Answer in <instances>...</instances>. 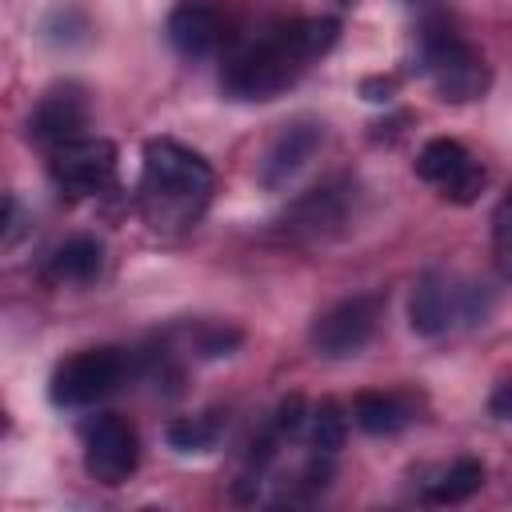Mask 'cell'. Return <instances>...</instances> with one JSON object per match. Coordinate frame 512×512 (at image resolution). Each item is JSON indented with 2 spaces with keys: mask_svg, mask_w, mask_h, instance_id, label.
<instances>
[{
  "mask_svg": "<svg viewBox=\"0 0 512 512\" xmlns=\"http://www.w3.org/2000/svg\"><path fill=\"white\" fill-rule=\"evenodd\" d=\"M336 40H340V24L332 16L284 20L224 60L220 88L232 100H272L284 88H292L308 72V64L332 52Z\"/></svg>",
  "mask_w": 512,
  "mask_h": 512,
  "instance_id": "1",
  "label": "cell"
},
{
  "mask_svg": "<svg viewBox=\"0 0 512 512\" xmlns=\"http://www.w3.org/2000/svg\"><path fill=\"white\" fill-rule=\"evenodd\" d=\"M212 188H216V172L200 152H192L168 136H156L144 144L140 216L152 232H160V236L188 232L204 216Z\"/></svg>",
  "mask_w": 512,
  "mask_h": 512,
  "instance_id": "2",
  "label": "cell"
},
{
  "mask_svg": "<svg viewBox=\"0 0 512 512\" xmlns=\"http://www.w3.org/2000/svg\"><path fill=\"white\" fill-rule=\"evenodd\" d=\"M416 68L440 92V100H452V104L480 100L488 92V80H492L480 48H472L440 16L424 20L420 32H416Z\"/></svg>",
  "mask_w": 512,
  "mask_h": 512,
  "instance_id": "3",
  "label": "cell"
},
{
  "mask_svg": "<svg viewBox=\"0 0 512 512\" xmlns=\"http://www.w3.org/2000/svg\"><path fill=\"white\" fill-rule=\"evenodd\" d=\"M124 376H128V356L120 348H108V344L84 348L56 364L48 380V396L56 408H88L108 392H116Z\"/></svg>",
  "mask_w": 512,
  "mask_h": 512,
  "instance_id": "4",
  "label": "cell"
},
{
  "mask_svg": "<svg viewBox=\"0 0 512 512\" xmlns=\"http://www.w3.org/2000/svg\"><path fill=\"white\" fill-rule=\"evenodd\" d=\"M80 448H84V472L108 488L124 484L140 464V436L128 420L100 412L80 424Z\"/></svg>",
  "mask_w": 512,
  "mask_h": 512,
  "instance_id": "5",
  "label": "cell"
},
{
  "mask_svg": "<svg viewBox=\"0 0 512 512\" xmlns=\"http://www.w3.org/2000/svg\"><path fill=\"white\" fill-rule=\"evenodd\" d=\"M48 172L68 196H100L116 184V144L104 136H76L48 152Z\"/></svg>",
  "mask_w": 512,
  "mask_h": 512,
  "instance_id": "6",
  "label": "cell"
},
{
  "mask_svg": "<svg viewBox=\"0 0 512 512\" xmlns=\"http://www.w3.org/2000/svg\"><path fill=\"white\" fill-rule=\"evenodd\" d=\"M456 320H484V304L476 288H456L444 272H424L408 296V324L420 336H440Z\"/></svg>",
  "mask_w": 512,
  "mask_h": 512,
  "instance_id": "7",
  "label": "cell"
},
{
  "mask_svg": "<svg viewBox=\"0 0 512 512\" xmlns=\"http://www.w3.org/2000/svg\"><path fill=\"white\" fill-rule=\"evenodd\" d=\"M380 308H384V300L376 292H360V296H348V300L332 304L312 324V336H308L312 348L320 356H328V360L356 356L372 340V332L380 324Z\"/></svg>",
  "mask_w": 512,
  "mask_h": 512,
  "instance_id": "8",
  "label": "cell"
},
{
  "mask_svg": "<svg viewBox=\"0 0 512 512\" xmlns=\"http://www.w3.org/2000/svg\"><path fill=\"white\" fill-rule=\"evenodd\" d=\"M416 176L432 184L452 204H472L484 192V168L480 160L452 136H436L416 156Z\"/></svg>",
  "mask_w": 512,
  "mask_h": 512,
  "instance_id": "9",
  "label": "cell"
},
{
  "mask_svg": "<svg viewBox=\"0 0 512 512\" xmlns=\"http://www.w3.org/2000/svg\"><path fill=\"white\" fill-rule=\"evenodd\" d=\"M352 200H356L352 180L336 176V180H324V184L308 188L304 196H296V200L284 208L280 224H284L288 236L324 240V236H332V232H340V228L348 224V216H352Z\"/></svg>",
  "mask_w": 512,
  "mask_h": 512,
  "instance_id": "10",
  "label": "cell"
},
{
  "mask_svg": "<svg viewBox=\"0 0 512 512\" xmlns=\"http://www.w3.org/2000/svg\"><path fill=\"white\" fill-rule=\"evenodd\" d=\"M88 116H92V104H88V92L80 84H56L48 88L36 108L28 112V140L40 144L44 152L84 136L88 128Z\"/></svg>",
  "mask_w": 512,
  "mask_h": 512,
  "instance_id": "11",
  "label": "cell"
},
{
  "mask_svg": "<svg viewBox=\"0 0 512 512\" xmlns=\"http://www.w3.org/2000/svg\"><path fill=\"white\" fill-rule=\"evenodd\" d=\"M320 144H324V124L320 120H312V116L288 120L272 136V144L260 160V184L264 188H288L304 172V164L320 152Z\"/></svg>",
  "mask_w": 512,
  "mask_h": 512,
  "instance_id": "12",
  "label": "cell"
},
{
  "mask_svg": "<svg viewBox=\"0 0 512 512\" xmlns=\"http://www.w3.org/2000/svg\"><path fill=\"white\" fill-rule=\"evenodd\" d=\"M224 40V16L216 4L208 0H180L168 12V44L188 56V60H204L220 48Z\"/></svg>",
  "mask_w": 512,
  "mask_h": 512,
  "instance_id": "13",
  "label": "cell"
},
{
  "mask_svg": "<svg viewBox=\"0 0 512 512\" xmlns=\"http://www.w3.org/2000/svg\"><path fill=\"white\" fill-rule=\"evenodd\" d=\"M100 268H104V244L92 236H72L52 248L44 276L52 284H92L100 276Z\"/></svg>",
  "mask_w": 512,
  "mask_h": 512,
  "instance_id": "14",
  "label": "cell"
},
{
  "mask_svg": "<svg viewBox=\"0 0 512 512\" xmlns=\"http://www.w3.org/2000/svg\"><path fill=\"white\" fill-rule=\"evenodd\" d=\"M412 404L400 392H360L352 400V420L368 432V436H392L400 428L412 424Z\"/></svg>",
  "mask_w": 512,
  "mask_h": 512,
  "instance_id": "15",
  "label": "cell"
},
{
  "mask_svg": "<svg viewBox=\"0 0 512 512\" xmlns=\"http://www.w3.org/2000/svg\"><path fill=\"white\" fill-rule=\"evenodd\" d=\"M484 488V464L476 456H460L452 460L432 484H428V500L432 504H460L468 496H476Z\"/></svg>",
  "mask_w": 512,
  "mask_h": 512,
  "instance_id": "16",
  "label": "cell"
},
{
  "mask_svg": "<svg viewBox=\"0 0 512 512\" xmlns=\"http://www.w3.org/2000/svg\"><path fill=\"white\" fill-rule=\"evenodd\" d=\"M304 436H308V448L320 452V456H336L344 448V412L336 400H320L308 408V420H304Z\"/></svg>",
  "mask_w": 512,
  "mask_h": 512,
  "instance_id": "17",
  "label": "cell"
},
{
  "mask_svg": "<svg viewBox=\"0 0 512 512\" xmlns=\"http://www.w3.org/2000/svg\"><path fill=\"white\" fill-rule=\"evenodd\" d=\"M224 424L216 412H204V416H180L168 424V444L176 452H208L216 440H220Z\"/></svg>",
  "mask_w": 512,
  "mask_h": 512,
  "instance_id": "18",
  "label": "cell"
},
{
  "mask_svg": "<svg viewBox=\"0 0 512 512\" xmlns=\"http://www.w3.org/2000/svg\"><path fill=\"white\" fill-rule=\"evenodd\" d=\"M492 252H496L500 272L512 280V192L492 212Z\"/></svg>",
  "mask_w": 512,
  "mask_h": 512,
  "instance_id": "19",
  "label": "cell"
},
{
  "mask_svg": "<svg viewBox=\"0 0 512 512\" xmlns=\"http://www.w3.org/2000/svg\"><path fill=\"white\" fill-rule=\"evenodd\" d=\"M392 88H396V84H392V80H380V76H376V80H364V84H360L364 100H372V104H380V100L388 104V100H392Z\"/></svg>",
  "mask_w": 512,
  "mask_h": 512,
  "instance_id": "20",
  "label": "cell"
},
{
  "mask_svg": "<svg viewBox=\"0 0 512 512\" xmlns=\"http://www.w3.org/2000/svg\"><path fill=\"white\" fill-rule=\"evenodd\" d=\"M20 232V212H16V200L4 196V244H12Z\"/></svg>",
  "mask_w": 512,
  "mask_h": 512,
  "instance_id": "21",
  "label": "cell"
},
{
  "mask_svg": "<svg viewBox=\"0 0 512 512\" xmlns=\"http://www.w3.org/2000/svg\"><path fill=\"white\" fill-rule=\"evenodd\" d=\"M492 412H496L500 420H512V380L496 388V396H492Z\"/></svg>",
  "mask_w": 512,
  "mask_h": 512,
  "instance_id": "22",
  "label": "cell"
}]
</instances>
